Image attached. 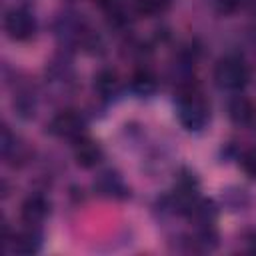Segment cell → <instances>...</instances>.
I'll use <instances>...</instances> for the list:
<instances>
[{"mask_svg":"<svg viewBox=\"0 0 256 256\" xmlns=\"http://www.w3.org/2000/svg\"><path fill=\"white\" fill-rule=\"evenodd\" d=\"M6 30L10 32L12 38H26L34 30V22L30 20L28 14H22V12L14 10L6 18Z\"/></svg>","mask_w":256,"mask_h":256,"instance_id":"6da1fadb","label":"cell"},{"mask_svg":"<svg viewBox=\"0 0 256 256\" xmlns=\"http://www.w3.org/2000/svg\"><path fill=\"white\" fill-rule=\"evenodd\" d=\"M22 214H24V218L26 220H38L42 214H44V204L40 202V198H32V200H28L26 204H24V210H22Z\"/></svg>","mask_w":256,"mask_h":256,"instance_id":"7a4b0ae2","label":"cell"}]
</instances>
